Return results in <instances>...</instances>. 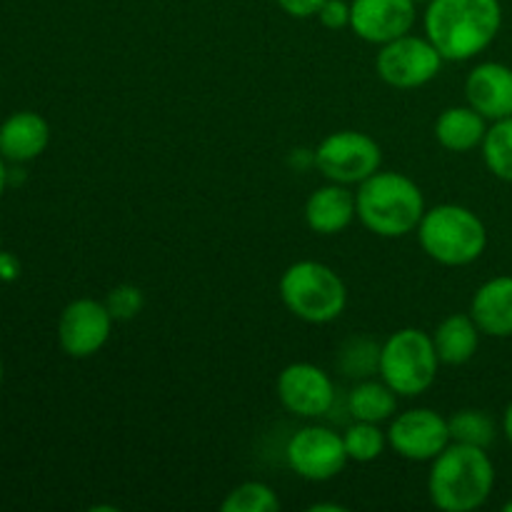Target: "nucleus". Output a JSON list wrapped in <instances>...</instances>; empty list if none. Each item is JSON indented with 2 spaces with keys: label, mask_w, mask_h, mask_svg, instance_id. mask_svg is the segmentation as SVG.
<instances>
[{
  "label": "nucleus",
  "mask_w": 512,
  "mask_h": 512,
  "mask_svg": "<svg viewBox=\"0 0 512 512\" xmlns=\"http://www.w3.org/2000/svg\"><path fill=\"white\" fill-rule=\"evenodd\" d=\"M503 25L500 0H430L425 38L445 60H470L488 50Z\"/></svg>",
  "instance_id": "nucleus-1"
},
{
  "label": "nucleus",
  "mask_w": 512,
  "mask_h": 512,
  "mask_svg": "<svg viewBox=\"0 0 512 512\" xmlns=\"http://www.w3.org/2000/svg\"><path fill=\"white\" fill-rule=\"evenodd\" d=\"M495 488V465L488 450L450 443L428 475L430 503L443 512H473L483 508Z\"/></svg>",
  "instance_id": "nucleus-2"
},
{
  "label": "nucleus",
  "mask_w": 512,
  "mask_h": 512,
  "mask_svg": "<svg viewBox=\"0 0 512 512\" xmlns=\"http://www.w3.org/2000/svg\"><path fill=\"white\" fill-rule=\"evenodd\" d=\"M358 220L380 238H403L418 230L425 215L423 190L395 170H378L358 185Z\"/></svg>",
  "instance_id": "nucleus-3"
},
{
  "label": "nucleus",
  "mask_w": 512,
  "mask_h": 512,
  "mask_svg": "<svg viewBox=\"0 0 512 512\" xmlns=\"http://www.w3.org/2000/svg\"><path fill=\"white\" fill-rule=\"evenodd\" d=\"M418 238L428 258L448 268L475 263L488 248V228L478 213L455 203L425 210L418 225Z\"/></svg>",
  "instance_id": "nucleus-4"
},
{
  "label": "nucleus",
  "mask_w": 512,
  "mask_h": 512,
  "mask_svg": "<svg viewBox=\"0 0 512 512\" xmlns=\"http://www.w3.org/2000/svg\"><path fill=\"white\" fill-rule=\"evenodd\" d=\"M283 305L298 320L310 325L333 323L348 305V288L330 265L298 260L280 278Z\"/></svg>",
  "instance_id": "nucleus-5"
},
{
  "label": "nucleus",
  "mask_w": 512,
  "mask_h": 512,
  "mask_svg": "<svg viewBox=\"0 0 512 512\" xmlns=\"http://www.w3.org/2000/svg\"><path fill=\"white\" fill-rule=\"evenodd\" d=\"M438 350L433 335L420 328H403L380 345L378 373L400 398L423 395L438 378Z\"/></svg>",
  "instance_id": "nucleus-6"
},
{
  "label": "nucleus",
  "mask_w": 512,
  "mask_h": 512,
  "mask_svg": "<svg viewBox=\"0 0 512 512\" xmlns=\"http://www.w3.org/2000/svg\"><path fill=\"white\" fill-rule=\"evenodd\" d=\"M313 163L330 183L360 185L378 173L383 163V150L378 140L360 130H338L330 133L313 153Z\"/></svg>",
  "instance_id": "nucleus-7"
},
{
  "label": "nucleus",
  "mask_w": 512,
  "mask_h": 512,
  "mask_svg": "<svg viewBox=\"0 0 512 512\" xmlns=\"http://www.w3.org/2000/svg\"><path fill=\"white\" fill-rule=\"evenodd\" d=\"M443 60V55L438 53V48L428 38H418V35L408 33L380 45L375 68H378V75L390 88L413 90L423 88L430 80L438 78Z\"/></svg>",
  "instance_id": "nucleus-8"
},
{
  "label": "nucleus",
  "mask_w": 512,
  "mask_h": 512,
  "mask_svg": "<svg viewBox=\"0 0 512 512\" xmlns=\"http://www.w3.org/2000/svg\"><path fill=\"white\" fill-rule=\"evenodd\" d=\"M285 458H288L293 473L310 483H328V480L338 478L350 460L345 453L343 435L333 433L330 428H320V425H308V428L298 430L288 440Z\"/></svg>",
  "instance_id": "nucleus-9"
},
{
  "label": "nucleus",
  "mask_w": 512,
  "mask_h": 512,
  "mask_svg": "<svg viewBox=\"0 0 512 512\" xmlns=\"http://www.w3.org/2000/svg\"><path fill=\"white\" fill-rule=\"evenodd\" d=\"M450 440L448 418L430 408H413L393 418L388 428V445L405 460L428 463L443 453Z\"/></svg>",
  "instance_id": "nucleus-10"
},
{
  "label": "nucleus",
  "mask_w": 512,
  "mask_h": 512,
  "mask_svg": "<svg viewBox=\"0 0 512 512\" xmlns=\"http://www.w3.org/2000/svg\"><path fill=\"white\" fill-rule=\"evenodd\" d=\"M113 313L105 303L93 298L73 300L63 310L58 323L60 348L70 358H90L108 343L113 333Z\"/></svg>",
  "instance_id": "nucleus-11"
},
{
  "label": "nucleus",
  "mask_w": 512,
  "mask_h": 512,
  "mask_svg": "<svg viewBox=\"0 0 512 512\" xmlns=\"http://www.w3.org/2000/svg\"><path fill=\"white\" fill-rule=\"evenodd\" d=\"M278 400L298 418H320L335 403V385L323 368L313 363H290L278 375Z\"/></svg>",
  "instance_id": "nucleus-12"
},
{
  "label": "nucleus",
  "mask_w": 512,
  "mask_h": 512,
  "mask_svg": "<svg viewBox=\"0 0 512 512\" xmlns=\"http://www.w3.org/2000/svg\"><path fill=\"white\" fill-rule=\"evenodd\" d=\"M418 18L415 0H353L350 3V30L365 43L385 45L408 35Z\"/></svg>",
  "instance_id": "nucleus-13"
},
{
  "label": "nucleus",
  "mask_w": 512,
  "mask_h": 512,
  "mask_svg": "<svg viewBox=\"0 0 512 512\" xmlns=\"http://www.w3.org/2000/svg\"><path fill=\"white\" fill-rule=\"evenodd\" d=\"M465 98L488 123L512 115V68L505 63L475 65L465 80Z\"/></svg>",
  "instance_id": "nucleus-14"
},
{
  "label": "nucleus",
  "mask_w": 512,
  "mask_h": 512,
  "mask_svg": "<svg viewBox=\"0 0 512 512\" xmlns=\"http://www.w3.org/2000/svg\"><path fill=\"white\" fill-rule=\"evenodd\" d=\"M355 218H358V203L348 185H323V188L313 190L305 203V223L318 235L343 233Z\"/></svg>",
  "instance_id": "nucleus-15"
},
{
  "label": "nucleus",
  "mask_w": 512,
  "mask_h": 512,
  "mask_svg": "<svg viewBox=\"0 0 512 512\" xmlns=\"http://www.w3.org/2000/svg\"><path fill=\"white\" fill-rule=\"evenodd\" d=\"M470 315L488 338H512V275H498L480 285Z\"/></svg>",
  "instance_id": "nucleus-16"
},
{
  "label": "nucleus",
  "mask_w": 512,
  "mask_h": 512,
  "mask_svg": "<svg viewBox=\"0 0 512 512\" xmlns=\"http://www.w3.org/2000/svg\"><path fill=\"white\" fill-rule=\"evenodd\" d=\"M488 133V120L473 105L445 108L435 120V140L450 153H470L480 148Z\"/></svg>",
  "instance_id": "nucleus-17"
},
{
  "label": "nucleus",
  "mask_w": 512,
  "mask_h": 512,
  "mask_svg": "<svg viewBox=\"0 0 512 512\" xmlns=\"http://www.w3.org/2000/svg\"><path fill=\"white\" fill-rule=\"evenodd\" d=\"M50 140V128L38 113H15L0 125V153L8 160L23 163V160L38 158Z\"/></svg>",
  "instance_id": "nucleus-18"
},
{
  "label": "nucleus",
  "mask_w": 512,
  "mask_h": 512,
  "mask_svg": "<svg viewBox=\"0 0 512 512\" xmlns=\"http://www.w3.org/2000/svg\"><path fill=\"white\" fill-rule=\"evenodd\" d=\"M480 328L473 320V315L453 313L433 333L435 350H438L440 363L445 365H465L475 358L480 348Z\"/></svg>",
  "instance_id": "nucleus-19"
},
{
  "label": "nucleus",
  "mask_w": 512,
  "mask_h": 512,
  "mask_svg": "<svg viewBox=\"0 0 512 512\" xmlns=\"http://www.w3.org/2000/svg\"><path fill=\"white\" fill-rule=\"evenodd\" d=\"M398 398L400 395L385 380H380V383L378 380H363L350 390L348 408L355 420L380 425L393 418L395 410H398Z\"/></svg>",
  "instance_id": "nucleus-20"
},
{
  "label": "nucleus",
  "mask_w": 512,
  "mask_h": 512,
  "mask_svg": "<svg viewBox=\"0 0 512 512\" xmlns=\"http://www.w3.org/2000/svg\"><path fill=\"white\" fill-rule=\"evenodd\" d=\"M448 428L453 443L473 445V448L488 450L495 443V438H498V425H495V420L485 410H458V413L448 418Z\"/></svg>",
  "instance_id": "nucleus-21"
},
{
  "label": "nucleus",
  "mask_w": 512,
  "mask_h": 512,
  "mask_svg": "<svg viewBox=\"0 0 512 512\" xmlns=\"http://www.w3.org/2000/svg\"><path fill=\"white\" fill-rule=\"evenodd\" d=\"M483 158L490 173L503 183H512V115L488 125L483 140Z\"/></svg>",
  "instance_id": "nucleus-22"
},
{
  "label": "nucleus",
  "mask_w": 512,
  "mask_h": 512,
  "mask_svg": "<svg viewBox=\"0 0 512 512\" xmlns=\"http://www.w3.org/2000/svg\"><path fill=\"white\" fill-rule=\"evenodd\" d=\"M345 453L353 463H373L383 455L385 445H388V433L380 430L378 423H363L358 420L355 425H350L343 435Z\"/></svg>",
  "instance_id": "nucleus-23"
},
{
  "label": "nucleus",
  "mask_w": 512,
  "mask_h": 512,
  "mask_svg": "<svg viewBox=\"0 0 512 512\" xmlns=\"http://www.w3.org/2000/svg\"><path fill=\"white\" fill-rule=\"evenodd\" d=\"M220 510L223 512H278L280 500L270 485L258 483V480H250V483H243L235 490H230L228 498H225L223 505H220Z\"/></svg>",
  "instance_id": "nucleus-24"
},
{
  "label": "nucleus",
  "mask_w": 512,
  "mask_h": 512,
  "mask_svg": "<svg viewBox=\"0 0 512 512\" xmlns=\"http://www.w3.org/2000/svg\"><path fill=\"white\" fill-rule=\"evenodd\" d=\"M380 363V348L375 343L365 338H353L343 345V353H340V368L345 370V375H353V378H368L378 370Z\"/></svg>",
  "instance_id": "nucleus-25"
},
{
  "label": "nucleus",
  "mask_w": 512,
  "mask_h": 512,
  "mask_svg": "<svg viewBox=\"0 0 512 512\" xmlns=\"http://www.w3.org/2000/svg\"><path fill=\"white\" fill-rule=\"evenodd\" d=\"M105 305H108L115 320H130L143 310V293L135 285H120L110 293Z\"/></svg>",
  "instance_id": "nucleus-26"
},
{
  "label": "nucleus",
  "mask_w": 512,
  "mask_h": 512,
  "mask_svg": "<svg viewBox=\"0 0 512 512\" xmlns=\"http://www.w3.org/2000/svg\"><path fill=\"white\" fill-rule=\"evenodd\" d=\"M318 18L328 30L350 28V3H345V0H325L318 10Z\"/></svg>",
  "instance_id": "nucleus-27"
},
{
  "label": "nucleus",
  "mask_w": 512,
  "mask_h": 512,
  "mask_svg": "<svg viewBox=\"0 0 512 512\" xmlns=\"http://www.w3.org/2000/svg\"><path fill=\"white\" fill-rule=\"evenodd\" d=\"M323 3L325 0H278V5L290 18H313Z\"/></svg>",
  "instance_id": "nucleus-28"
},
{
  "label": "nucleus",
  "mask_w": 512,
  "mask_h": 512,
  "mask_svg": "<svg viewBox=\"0 0 512 512\" xmlns=\"http://www.w3.org/2000/svg\"><path fill=\"white\" fill-rule=\"evenodd\" d=\"M15 275H18V263H15V258H10V255L0 253V278H3V280H13Z\"/></svg>",
  "instance_id": "nucleus-29"
},
{
  "label": "nucleus",
  "mask_w": 512,
  "mask_h": 512,
  "mask_svg": "<svg viewBox=\"0 0 512 512\" xmlns=\"http://www.w3.org/2000/svg\"><path fill=\"white\" fill-rule=\"evenodd\" d=\"M503 433H505V438H508V443L512 445V400L503 413Z\"/></svg>",
  "instance_id": "nucleus-30"
},
{
  "label": "nucleus",
  "mask_w": 512,
  "mask_h": 512,
  "mask_svg": "<svg viewBox=\"0 0 512 512\" xmlns=\"http://www.w3.org/2000/svg\"><path fill=\"white\" fill-rule=\"evenodd\" d=\"M313 512H323V510H330V512H343L345 508H340V505H323V503H318V505H313V508H310Z\"/></svg>",
  "instance_id": "nucleus-31"
},
{
  "label": "nucleus",
  "mask_w": 512,
  "mask_h": 512,
  "mask_svg": "<svg viewBox=\"0 0 512 512\" xmlns=\"http://www.w3.org/2000/svg\"><path fill=\"white\" fill-rule=\"evenodd\" d=\"M5 178H8V175H5L3 160H0V195H3V188H5Z\"/></svg>",
  "instance_id": "nucleus-32"
},
{
  "label": "nucleus",
  "mask_w": 512,
  "mask_h": 512,
  "mask_svg": "<svg viewBox=\"0 0 512 512\" xmlns=\"http://www.w3.org/2000/svg\"><path fill=\"white\" fill-rule=\"evenodd\" d=\"M503 510H505V512H512V500H510V503H505Z\"/></svg>",
  "instance_id": "nucleus-33"
},
{
  "label": "nucleus",
  "mask_w": 512,
  "mask_h": 512,
  "mask_svg": "<svg viewBox=\"0 0 512 512\" xmlns=\"http://www.w3.org/2000/svg\"><path fill=\"white\" fill-rule=\"evenodd\" d=\"M415 3H430V0H415Z\"/></svg>",
  "instance_id": "nucleus-34"
},
{
  "label": "nucleus",
  "mask_w": 512,
  "mask_h": 512,
  "mask_svg": "<svg viewBox=\"0 0 512 512\" xmlns=\"http://www.w3.org/2000/svg\"><path fill=\"white\" fill-rule=\"evenodd\" d=\"M0 380H3V365H0Z\"/></svg>",
  "instance_id": "nucleus-35"
}]
</instances>
